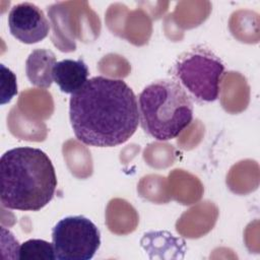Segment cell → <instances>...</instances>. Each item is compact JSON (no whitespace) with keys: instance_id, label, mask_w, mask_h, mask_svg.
I'll return each instance as SVG.
<instances>
[{"instance_id":"obj_5","label":"cell","mask_w":260,"mask_h":260,"mask_svg":"<svg viewBox=\"0 0 260 260\" xmlns=\"http://www.w3.org/2000/svg\"><path fill=\"white\" fill-rule=\"evenodd\" d=\"M52 243L58 260H89L100 248L101 233L85 216H66L53 228Z\"/></svg>"},{"instance_id":"obj_4","label":"cell","mask_w":260,"mask_h":260,"mask_svg":"<svg viewBox=\"0 0 260 260\" xmlns=\"http://www.w3.org/2000/svg\"><path fill=\"white\" fill-rule=\"evenodd\" d=\"M172 75L190 98L210 103L219 95L224 64L208 48L196 46L178 57Z\"/></svg>"},{"instance_id":"obj_7","label":"cell","mask_w":260,"mask_h":260,"mask_svg":"<svg viewBox=\"0 0 260 260\" xmlns=\"http://www.w3.org/2000/svg\"><path fill=\"white\" fill-rule=\"evenodd\" d=\"M89 70L84 61L64 59L53 67V79L62 92L74 93L87 81Z\"/></svg>"},{"instance_id":"obj_8","label":"cell","mask_w":260,"mask_h":260,"mask_svg":"<svg viewBox=\"0 0 260 260\" xmlns=\"http://www.w3.org/2000/svg\"><path fill=\"white\" fill-rule=\"evenodd\" d=\"M55 64L56 56L51 50H34L25 62V72L29 82L40 88H49L54 81L53 67Z\"/></svg>"},{"instance_id":"obj_2","label":"cell","mask_w":260,"mask_h":260,"mask_svg":"<svg viewBox=\"0 0 260 260\" xmlns=\"http://www.w3.org/2000/svg\"><path fill=\"white\" fill-rule=\"evenodd\" d=\"M0 200L4 207L39 211L54 197V166L40 148L21 146L7 150L0 159Z\"/></svg>"},{"instance_id":"obj_11","label":"cell","mask_w":260,"mask_h":260,"mask_svg":"<svg viewBox=\"0 0 260 260\" xmlns=\"http://www.w3.org/2000/svg\"><path fill=\"white\" fill-rule=\"evenodd\" d=\"M1 68V105L9 103L11 99L17 93V84L15 74L7 68L4 64Z\"/></svg>"},{"instance_id":"obj_6","label":"cell","mask_w":260,"mask_h":260,"mask_svg":"<svg viewBox=\"0 0 260 260\" xmlns=\"http://www.w3.org/2000/svg\"><path fill=\"white\" fill-rule=\"evenodd\" d=\"M8 26L16 40L27 45L43 41L50 30V23L44 11L30 2L18 3L11 8Z\"/></svg>"},{"instance_id":"obj_3","label":"cell","mask_w":260,"mask_h":260,"mask_svg":"<svg viewBox=\"0 0 260 260\" xmlns=\"http://www.w3.org/2000/svg\"><path fill=\"white\" fill-rule=\"evenodd\" d=\"M139 122L146 134L166 141L178 137L193 120V103L174 79H158L138 95Z\"/></svg>"},{"instance_id":"obj_9","label":"cell","mask_w":260,"mask_h":260,"mask_svg":"<svg viewBox=\"0 0 260 260\" xmlns=\"http://www.w3.org/2000/svg\"><path fill=\"white\" fill-rule=\"evenodd\" d=\"M141 247L149 254V258H167L166 253H169L171 258H174L173 253L177 255L179 252H185V242L174 237L168 232H149L144 234L140 241Z\"/></svg>"},{"instance_id":"obj_10","label":"cell","mask_w":260,"mask_h":260,"mask_svg":"<svg viewBox=\"0 0 260 260\" xmlns=\"http://www.w3.org/2000/svg\"><path fill=\"white\" fill-rule=\"evenodd\" d=\"M17 258L20 260L26 259H42V260H54L55 250L53 243H49L45 240L30 239L22 243L17 248Z\"/></svg>"},{"instance_id":"obj_1","label":"cell","mask_w":260,"mask_h":260,"mask_svg":"<svg viewBox=\"0 0 260 260\" xmlns=\"http://www.w3.org/2000/svg\"><path fill=\"white\" fill-rule=\"evenodd\" d=\"M69 119L80 142L117 146L126 142L140 123L137 98L124 80L95 76L71 94Z\"/></svg>"}]
</instances>
